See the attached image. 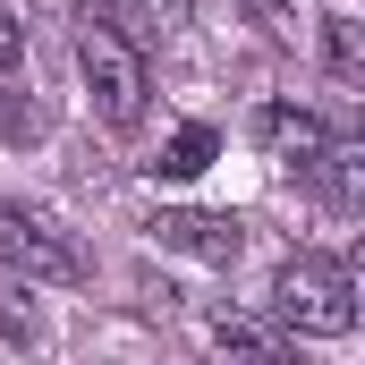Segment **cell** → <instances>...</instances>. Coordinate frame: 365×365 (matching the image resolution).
Returning <instances> with one entry per match:
<instances>
[{"mask_svg":"<svg viewBox=\"0 0 365 365\" xmlns=\"http://www.w3.org/2000/svg\"><path fill=\"white\" fill-rule=\"evenodd\" d=\"M212 340L238 365H297V340L280 323H255V314H212Z\"/></svg>","mask_w":365,"mask_h":365,"instance_id":"8992f818","label":"cell"},{"mask_svg":"<svg viewBox=\"0 0 365 365\" xmlns=\"http://www.w3.org/2000/svg\"><path fill=\"white\" fill-rule=\"evenodd\" d=\"M306 170H314V187H323L331 212H357V179H365V153H357V145H323Z\"/></svg>","mask_w":365,"mask_h":365,"instance_id":"52a82bcc","label":"cell"},{"mask_svg":"<svg viewBox=\"0 0 365 365\" xmlns=\"http://www.w3.org/2000/svg\"><path fill=\"white\" fill-rule=\"evenodd\" d=\"M26 289H34V280L0 272V340H9V349H34V340H43V314H34Z\"/></svg>","mask_w":365,"mask_h":365,"instance_id":"ba28073f","label":"cell"},{"mask_svg":"<svg viewBox=\"0 0 365 365\" xmlns=\"http://www.w3.org/2000/svg\"><path fill=\"white\" fill-rule=\"evenodd\" d=\"M17 60H26V26H17V17H9V0H0V77H9Z\"/></svg>","mask_w":365,"mask_h":365,"instance_id":"7c38bea8","label":"cell"},{"mask_svg":"<svg viewBox=\"0 0 365 365\" xmlns=\"http://www.w3.org/2000/svg\"><path fill=\"white\" fill-rule=\"evenodd\" d=\"M162 247H179V255H195V264H238V247H247V230H238V212H187V204H162L153 221H145Z\"/></svg>","mask_w":365,"mask_h":365,"instance_id":"277c9868","label":"cell"},{"mask_svg":"<svg viewBox=\"0 0 365 365\" xmlns=\"http://www.w3.org/2000/svg\"><path fill=\"white\" fill-rule=\"evenodd\" d=\"M212 153H221V136H212V128H179V136L162 145V162H153V179H195V170H204Z\"/></svg>","mask_w":365,"mask_h":365,"instance_id":"9c48e42d","label":"cell"},{"mask_svg":"<svg viewBox=\"0 0 365 365\" xmlns=\"http://www.w3.org/2000/svg\"><path fill=\"white\" fill-rule=\"evenodd\" d=\"M255 145H264L272 162H289V170H306V162L331 145V128H323L306 102H264V110H255Z\"/></svg>","mask_w":365,"mask_h":365,"instance_id":"5b68a950","label":"cell"},{"mask_svg":"<svg viewBox=\"0 0 365 365\" xmlns=\"http://www.w3.org/2000/svg\"><path fill=\"white\" fill-rule=\"evenodd\" d=\"M0 264L17 280H51V289H68V280H86V247L51 221V212H34V204H17V195H0Z\"/></svg>","mask_w":365,"mask_h":365,"instance_id":"3957f363","label":"cell"},{"mask_svg":"<svg viewBox=\"0 0 365 365\" xmlns=\"http://www.w3.org/2000/svg\"><path fill=\"white\" fill-rule=\"evenodd\" d=\"M77 68H86V93H93V110H102L110 128H136V119H145L153 77H145V51H136L128 26H110V17L77 9Z\"/></svg>","mask_w":365,"mask_h":365,"instance_id":"7a4b0ae2","label":"cell"},{"mask_svg":"<svg viewBox=\"0 0 365 365\" xmlns=\"http://www.w3.org/2000/svg\"><path fill=\"white\" fill-rule=\"evenodd\" d=\"M272 323L289 340H349L357 331V280L340 255H289L272 272Z\"/></svg>","mask_w":365,"mask_h":365,"instance_id":"6da1fadb","label":"cell"},{"mask_svg":"<svg viewBox=\"0 0 365 365\" xmlns=\"http://www.w3.org/2000/svg\"><path fill=\"white\" fill-rule=\"evenodd\" d=\"M331 77H340V86L365 77V51H357V26H349V17H331Z\"/></svg>","mask_w":365,"mask_h":365,"instance_id":"8fae6325","label":"cell"},{"mask_svg":"<svg viewBox=\"0 0 365 365\" xmlns=\"http://www.w3.org/2000/svg\"><path fill=\"white\" fill-rule=\"evenodd\" d=\"M238 9H247L272 43H297V26H306V0H238Z\"/></svg>","mask_w":365,"mask_h":365,"instance_id":"30bf717a","label":"cell"}]
</instances>
